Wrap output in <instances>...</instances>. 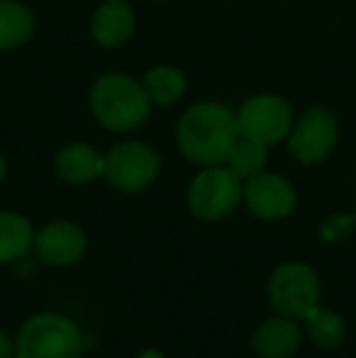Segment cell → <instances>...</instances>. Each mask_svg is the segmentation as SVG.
Returning <instances> with one entry per match:
<instances>
[{
    "label": "cell",
    "instance_id": "cell-4",
    "mask_svg": "<svg viewBox=\"0 0 356 358\" xmlns=\"http://www.w3.org/2000/svg\"><path fill=\"white\" fill-rule=\"evenodd\" d=\"M269 302L276 315L290 317V320L305 322L320 307L322 287L320 275L313 266L303 261H285L276 266L269 278Z\"/></svg>",
    "mask_w": 356,
    "mask_h": 358
},
{
    "label": "cell",
    "instance_id": "cell-19",
    "mask_svg": "<svg viewBox=\"0 0 356 358\" xmlns=\"http://www.w3.org/2000/svg\"><path fill=\"white\" fill-rule=\"evenodd\" d=\"M0 358H15V344L3 329H0Z\"/></svg>",
    "mask_w": 356,
    "mask_h": 358
},
{
    "label": "cell",
    "instance_id": "cell-20",
    "mask_svg": "<svg viewBox=\"0 0 356 358\" xmlns=\"http://www.w3.org/2000/svg\"><path fill=\"white\" fill-rule=\"evenodd\" d=\"M137 358H166L162 354V351H157V349H147V351H142Z\"/></svg>",
    "mask_w": 356,
    "mask_h": 358
},
{
    "label": "cell",
    "instance_id": "cell-5",
    "mask_svg": "<svg viewBox=\"0 0 356 358\" xmlns=\"http://www.w3.org/2000/svg\"><path fill=\"white\" fill-rule=\"evenodd\" d=\"M242 178L225 164L205 166L188 185V210L198 220H222L242 203Z\"/></svg>",
    "mask_w": 356,
    "mask_h": 358
},
{
    "label": "cell",
    "instance_id": "cell-8",
    "mask_svg": "<svg viewBox=\"0 0 356 358\" xmlns=\"http://www.w3.org/2000/svg\"><path fill=\"white\" fill-rule=\"evenodd\" d=\"M337 137V117L325 108H310L290 127L288 149L300 164H320L332 154Z\"/></svg>",
    "mask_w": 356,
    "mask_h": 358
},
{
    "label": "cell",
    "instance_id": "cell-18",
    "mask_svg": "<svg viewBox=\"0 0 356 358\" xmlns=\"http://www.w3.org/2000/svg\"><path fill=\"white\" fill-rule=\"evenodd\" d=\"M149 100L157 105H173L185 93V78L173 66H157L152 69L142 80Z\"/></svg>",
    "mask_w": 356,
    "mask_h": 358
},
{
    "label": "cell",
    "instance_id": "cell-2",
    "mask_svg": "<svg viewBox=\"0 0 356 358\" xmlns=\"http://www.w3.org/2000/svg\"><path fill=\"white\" fill-rule=\"evenodd\" d=\"M90 110L103 127L132 132L149 120L152 100L139 80L124 73H105L90 88Z\"/></svg>",
    "mask_w": 356,
    "mask_h": 358
},
{
    "label": "cell",
    "instance_id": "cell-11",
    "mask_svg": "<svg viewBox=\"0 0 356 358\" xmlns=\"http://www.w3.org/2000/svg\"><path fill=\"white\" fill-rule=\"evenodd\" d=\"M303 331L298 320L273 315L264 320L252 334V351L259 358H290L298 354Z\"/></svg>",
    "mask_w": 356,
    "mask_h": 358
},
{
    "label": "cell",
    "instance_id": "cell-13",
    "mask_svg": "<svg viewBox=\"0 0 356 358\" xmlns=\"http://www.w3.org/2000/svg\"><path fill=\"white\" fill-rule=\"evenodd\" d=\"M93 39L103 47H120L134 32V13L124 0H105L90 22Z\"/></svg>",
    "mask_w": 356,
    "mask_h": 358
},
{
    "label": "cell",
    "instance_id": "cell-6",
    "mask_svg": "<svg viewBox=\"0 0 356 358\" xmlns=\"http://www.w3.org/2000/svg\"><path fill=\"white\" fill-rule=\"evenodd\" d=\"M162 161L152 146L142 142H122L105 154V180L115 190L139 193L149 188L159 176Z\"/></svg>",
    "mask_w": 356,
    "mask_h": 358
},
{
    "label": "cell",
    "instance_id": "cell-9",
    "mask_svg": "<svg viewBox=\"0 0 356 358\" xmlns=\"http://www.w3.org/2000/svg\"><path fill=\"white\" fill-rule=\"evenodd\" d=\"M86 231L69 220H57L44 224L39 231H34L32 251L44 266L52 268H66L76 261L83 259L86 254Z\"/></svg>",
    "mask_w": 356,
    "mask_h": 358
},
{
    "label": "cell",
    "instance_id": "cell-17",
    "mask_svg": "<svg viewBox=\"0 0 356 358\" xmlns=\"http://www.w3.org/2000/svg\"><path fill=\"white\" fill-rule=\"evenodd\" d=\"M305 331L313 339V344H318L320 349L325 351H334L344 344L347 339V327H344V320L332 310H325V307H318L313 315L305 320Z\"/></svg>",
    "mask_w": 356,
    "mask_h": 358
},
{
    "label": "cell",
    "instance_id": "cell-21",
    "mask_svg": "<svg viewBox=\"0 0 356 358\" xmlns=\"http://www.w3.org/2000/svg\"><path fill=\"white\" fill-rule=\"evenodd\" d=\"M5 173H8V161H5V156L0 154V180L5 178Z\"/></svg>",
    "mask_w": 356,
    "mask_h": 358
},
{
    "label": "cell",
    "instance_id": "cell-16",
    "mask_svg": "<svg viewBox=\"0 0 356 358\" xmlns=\"http://www.w3.org/2000/svg\"><path fill=\"white\" fill-rule=\"evenodd\" d=\"M266 159H269L266 144L254 142V139L239 134L237 142H234V146L229 149L227 159H225V166H227L229 171H234L242 180H247V178L259 176L264 169H266Z\"/></svg>",
    "mask_w": 356,
    "mask_h": 358
},
{
    "label": "cell",
    "instance_id": "cell-3",
    "mask_svg": "<svg viewBox=\"0 0 356 358\" xmlns=\"http://www.w3.org/2000/svg\"><path fill=\"white\" fill-rule=\"evenodd\" d=\"M15 358H81L83 334L73 320L57 312L32 315L13 339Z\"/></svg>",
    "mask_w": 356,
    "mask_h": 358
},
{
    "label": "cell",
    "instance_id": "cell-14",
    "mask_svg": "<svg viewBox=\"0 0 356 358\" xmlns=\"http://www.w3.org/2000/svg\"><path fill=\"white\" fill-rule=\"evenodd\" d=\"M34 227L17 213H0V264H15L32 251Z\"/></svg>",
    "mask_w": 356,
    "mask_h": 358
},
{
    "label": "cell",
    "instance_id": "cell-15",
    "mask_svg": "<svg viewBox=\"0 0 356 358\" xmlns=\"http://www.w3.org/2000/svg\"><path fill=\"white\" fill-rule=\"evenodd\" d=\"M34 29V17L22 3L0 0V52L15 49L29 39Z\"/></svg>",
    "mask_w": 356,
    "mask_h": 358
},
{
    "label": "cell",
    "instance_id": "cell-1",
    "mask_svg": "<svg viewBox=\"0 0 356 358\" xmlns=\"http://www.w3.org/2000/svg\"><path fill=\"white\" fill-rule=\"evenodd\" d=\"M237 137V115L218 103L190 105L176 127L178 149L198 166L225 164Z\"/></svg>",
    "mask_w": 356,
    "mask_h": 358
},
{
    "label": "cell",
    "instance_id": "cell-10",
    "mask_svg": "<svg viewBox=\"0 0 356 358\" xmlns=\"http://www.w3.org/2000/svg\"><path fill=\"white\" fill-rule=\"evenodd\" d=\"M242 200L247 203L249 213L257 215L259 220H285L293 215L298 205V193L290 185L288 178L278 173H259L254 178H247L242 190Z\"/></svg>",
    "mask_w": 356,
    "mask_h": 358
},
{
    "label": "cell",
    "instance_id": "cell-7",
    "mask_svg": "<svg viewBox=\"0 0 356 358\" xmlns=\"http://www.w3.org/2000/svg\"><path fill=\"white\" fill-rule=\"evenodd\" d=\"M293 122V110L278 95H254L237 113L239 134L266 146L288 139Z\"/></svg>",
    "mask_w": 356,
    "mask_h": 358
},
{
    "label": "cell",
    "instance_id": "cell-12",
    "mask_svg": "<svg viewBox=\"0 0 356 358\" xmlns=\"http://www.w3.org/2000/svg\"><path fill=\"white\" fill-rule=\"evenodd\" d=\"M54 169L62 180L71 185H86L100 178L105 171V156H100L90 144L73 142L57 151Z\"/></svg>",
    "mask_w": 356,
    "mask_h": 358
}]
</instances>
